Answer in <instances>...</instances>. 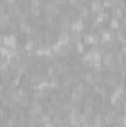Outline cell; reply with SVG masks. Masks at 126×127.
I'll return each instance as SVG.
<instances>
[{"mask_svg": "<svg viewBox=\"0 0 126 127\" xmlns=\"http://www.w3.org/2000/svg\"><path fill=\"white\" fill-rule=\"evenodd\" d=\"M43 40H45V44H52L57 38H55V34L54 31H49V30H46V31H43Z\"/></svg>", "mask_w": 126, "mask_h": 127, "instance_id": "ba28073f", "label": "cell"}, {"mask_svg": "<svg viewBox=\"0 0 126 127\" xmlns=\"http://www.w3.org/2000/svg\"><path fill=\"white\" fill-rule=\"evenodd\" d=\"M51 1H52V0H51ZM54 1H55V0H54Z\"/></svg>", "mask_w": 126, "mask_h": 127, "instance_id": "4316f807", "label": "cell"}, {"mask_svg": "<svg viewBox=\"0 0 126 127\" xmlns=\"http://www.w3.org/2000/svg\"><path fill=\"white\" fill-rule=\"evenodd\" d=\"M33 28H34V27L30 24V21H22V22L18 24V31L22 32V34H25V35H30L33 32Z\"/></svg>", "mask_w": 126, "mask_h": 127, "instance_id": "3957f363", "label": "cell"}, {"mask_svg": "<svg viewBox=\"0 0 126 127\" xmlns=\"http://www.w3.org/2000/svg\"><path fill=\"white\" fill-rule=\"evenodd\" d=\"M108 22H110V30L111 31H117V30L123 28V24H125V22H122V21H119L116 18H110Z\"/></svg>", "mask_w": 126, "mask_h": 127, "instance_id": "52a82bcc", "label": "cell"}, {"mask_svg": "<svg viewBox=\"0 0 126 127\" xmlns=\"http://www.w3.org/2000/svg\"><path fill=\"white\" fill-rule=\"evenodd\" d=\"M89 10H91V13L92 15H98V13H101L104 9H102V3H101V0H94V1H91V6H89Z\"/></svg>", "mask_w": 126, "mask_h": 127, "instance_id": "5b68a950", "label": "cell"}, {"mask_svg": "<svg viewBox=\"0 0 126 127\" xmlns=\"http://www.w3.org/2000/svg\"><path fill=\"white\" fill-rule=\"evenodd\" d=\"M42 127H54L52 124H45V126H42Z\"/></svg>", "mask_w": 126, "mask_h": 127, "instance_id": "d4e9b609", "label": "cell"}, {"mask_svg": "<svg viewBox=\"0 0 126 127\" xmlns=\"http://www.w3.org/2000/svg\"><path fill=\"white\" fill-rule=\"evenodd\" d=\"M79 1H80V3H82V4H86V3H89V1H91V0H79Z\"/></svg>", "mask_w": 126, "mask_h": 127, "instance_id": "7402d4cb", "label": "cell"}, {"mask_svg": "<svg viewBox=\"0 0 126 127\" xmlns=\"http://www.w3.org/2000/svg\"><path fill=\"white\" fill-rule=\"evenodd\" d=\"M7 118H9V111H7L6 108H1V106H0V121L4 123Z\"/></svg>", "mask_w": 126, "mask_h": 127, "instance_id": "2e32d148", "label": "cell"}, {"mask_svg": "<svg viewBox=\"0 0 126 127\" xmlns=\"http://www.w3.org/2000/svg\"><path fill=\"white\" fill-rule=\"evenodd\" d=\"M4 127H6V126H4Z\"/></svg>", "mask_w": 126, "mask_h": 127, "instance_id": "83f0119b", "label": "cell"}, {"mask_svg": "<svg viewBox=\"0 0 126 127\" xmlns=\"http://www.w3.org/2000/svg\"><path fill=\"white\" fill-rule=\"evenodd\" d=\"M83 97H85V95H80V93H74V92H70L68 100H70L71 103H82V102H83Z\"/></svg>", "mask_w": 126, "mask_h": 127, "instance_id": "30bf717a", "label": "cell"}, {"mask_svg": "<svg viewBox=\"0 0 126 127\" xmlns=\"http://www.w3.org/2000/svg\"><path fill=\"white\" fill-rule=\"evenodd\" d=\"M19 108L21 109H27V108H30V96H27V97H21V100H19Z\"/></svg>", "mask_w": 126, "mask_h": 127, "instance_id": "5bb4252c", "label": "cell"}, {"mask_svg": "<svg viewBox=\"0 0 126 127\" xmlns=\"http://www.w3.org/2000/svg\"><path fill=\"white\" fill-rule=\"evenodd\" d=\"M4 13H6V6L0 1V16H1V15H4Z\"/></svg>", "mask_w": 126, "mask_h": 127, "instance_id": "44dd1931", "label": "cell"}, {"mask_svg": "<svg viewBox=\"0 0 126 127\" xmlns=\"http://www.w3.org/2000/svg\"><path fill=\"white\" fill-rule=\"evenodd\" d=\"M95 103V96L94 95H88L86 99L83 100V105H94Z\"/></svg>", "mask_w": 126, "mask_h": 127, "instance_id": "e0dca14e", "label": "cell"}, {"mask_svg": "<svg viewBox=\"0 0 126 127\" xmlns=\"http://www.w3.org/2000/svg\"><path fill=\"white\" fill-rule=\"evenodd\" d=\"M1 43H3V46L7 47V49H16V47H18V41H16V37H15V35H6Z\"/></svg>", "mask_w": 126, "mask_h": 127, "instance_id": "277c9868", "label": "cell"}, {"mask_svg": "<svg viewBox=\"0 0 126 127\" xmlns=\"http://www.w3.org/2000/svg\"><path fill=\"white\" fill-rule=\"evenodd\" d=\"M99 43V37L96 34H92V32H88L85 37H83V44L85 46H96Z\"/></svg>", "mask_w": 126, "mask_h": 127, "instance_id": "7a4b0ae2", "label": "cell"}, {"mask_svg": "<svg viewBox=\"0 0 126 127\" xmlns=\"http://www.w3.org/2000/svg\"><path fill=\"white\" fill-rule=\"evenodd\" d=\"M91 1H94V0H91Z\"/></svg>", "mask_w": 126, "mask_h": 127, "instance_id": "484cf974", "label": "cell"}, {"mask_svg": "<svg viewBox=\"0 0 126 127\" xmlns=\"http://www.w3.org/2000/svg\"><path fill=\"white\" fill-rule=\"evenodd\" d=\"M94 112H95V109H94V105H83L82 106V114H85L86 117H92L94 115Z\"/></svg>", "mask_w": 126, "mask_h": 127, "instance_id": "7c38bea8", "label": "cell"}, {"mask_svg": "<svg viewBox=\"0 0 126 127\" xmlns=\"http://www.w3.org/2000/svg\"><path fill=\"white\" fill-rule=\"evenodd\" d=\"M0 56L3 58H9V49L4 46H0Z\"/></svg>", "mask_w": 126, "mask_h": 127, "instance_id": "ac0fdd59", "label": "cell"}, {"mask_svg": "<svg viewBox=\"0 0 126 127\" xmlns=\"http://www.w3.org/2000/svg\"><path fill=\"white\" fill-rule=\"evenodd\" d=\"M111 15H113V18H116V19H119V21H122V22H125V16H123V10H122L120 7H111Z\"/></svg>", "mask_w": 126, "mask_h": 127, "instance_id": "8fae6325", "label": "cell"}, {"mask_svg": "<svg viewBox=\"0 0 126 127\" xmlns=\"http://www.w3.org/2000/svg\"><path fill=\"white\" fill-rule=\"evenodd\" d=\"M110 127H123L122 124H113V126H110Z\"/></svg>", "mask_w": 126, "mask_h": 127, "instance_id": "cb8c5ba5", "label": "cell"}, {"mask_svg": "<svg viewBox=\"0 0 126 127\" xmlns=\"http://www.w3.org/2000/svg\"><path fill=\"white\" fill-rule=\"evenodd\" d=\"M55 41H58V43H63V44L70 43V32H68V31H61V32H58V35H57V40H55Z\"/></svg>", "mask_w": 126, "mask_h": 127, "instance_id": "9c48e42d", "label": "cell"}, {"mask_svg": "<svg viewBox=\"0 0 126 127\" xmlns=\"http://www.w3.org/2000/svg\"><path fill=\"white\" fill-rule=\"evenodd\" d=\"M119 81H123V80H120V77H117V74H110V72L102 74V84L107 87H114Z\"/></svg>", "mask_w": 126, "mask_h": 127, "instance_id": "6da1fadb", "label": "cell"}, {"mask_svg": "<svg viewBox=\"0 0 126 127\" xmlns=\"http://www.w3.org/2000/svg\"><path fill=\"white\" fill-rule=\"evenodd\" d=\"M61 127H70V124H68L67 121H64V123H63V126H61Z\"/></svg>", "mask_w": 126, "mask_h": 127, "instance_id": "603a6c76", "label": "cell"}, {"mask_svg": "<svg viewBox=\"0 0 126 127\" xmlns=\"http://www.w3.org/2000/svg\"><path fill=\"white\" fill-rule=\"evenodd\" d=\"M102 3V9H111L113 4H111V0H101Z\"/></svg>", "mask_w": 126, "mask_h": 127, "instance_id": "d6986e66", "label": "cell"}, {"mask_svg": "<svg viewBox=\"0 0 126 127\" xmlns=\"http://www.w3.org/2000/svg\"><path fill=\"white\" fill-rule=\"evenodd\" d=\"M74 52H76L77 55H83V53L86 52V46L83 44V41H79V43L74 44Z\"/></svg>", "mask_w": 126, "mask_h": 127, "instance_id": "4fadbf2b", "label": "cell"}, {"mask_svg": "<svg viewBox=\"0 0 126 127\" xmlns=\"http://www.w3.org/2000/svg\"><path fill=\"white\" fill-rule=\"evenodd\" d=\"M80 78H82V81L86 84V86H94V77H92V71H83V74L80 75Z\"/></svg>", "mask_w": 126, "mask_h": 127, "instance_id": "8992f818", "label": "cell"}, {"mask_svg": "<svg viewBox=\"0 0 126 127\" xmlns=\"http://www.w3.org/2000/svg\"><path fill=\"white\" fill-rule=\"evenodd\" d=\"M1 3H3L4 6H10V4H15V3H18V0H1Z\"/></svg>", "mask_w": 126, "mask_h": 127, "instance_id": "ffe728a7", "label": "cell"}, {"mask_svg": "<svg viewBox=\"0 0 126 127\" xmlns=\"http://www.w3.org/2000/svg\"><path fill=\"white\" fill-rule=\"evenodd\" d=\"M92 77H94L95 84H102V72H95V71H92Z\"/></svg>", "mask_w": 126, "mask_h": 127, "instance_id": "9a60e30c", "label": "cell"}]
</instances>
